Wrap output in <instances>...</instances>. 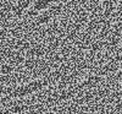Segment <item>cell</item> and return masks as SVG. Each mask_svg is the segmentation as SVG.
I'll use <instances>...</instances> for the list:
<instances>
[{
  "instance_id": "6da1fadb",
  "label": "cell",
  "mask_w": 122,
  "mask_h": 114,
  "mask_svg": "<svg viewBox=\"0 0 122 114\" xmlns=\"http://www.w3.org/2000/svg\"><path fill=\"white\" fill-rule=\"evenodd\" d=\"M61 71H62V68L57 72H53V74H50L45 77H42V79L29 80L25 82V84L17 85V86L0 87V104H6L9 101H12V99H23L26 97H29V96L34 95V93L44 90L51 82L60 79Z\"/></svg>"
},
{
  "instance_id": "7a4b0ae2",
  "label": "cell",
  "mask_w": 122,
  "mask_h": 114,
  "mask_svg": "<svg viewBox=\"0 0 122 114\" xmlns=\"http://www.w3.org/2000/svg\"><path fill=\"white\" fill-rule=\"evenodd\" d=\"M66 4L65 3H61V4H55V5H51L49 6L48 9L43 10L42 12H39L37 16H34L33 18V22L30 23L29 28H37V27H40V26H45L48 23H50L55 20L57 16H60L65 11L66 9Z\"/></svg>"
},
{
  "instance_id": "3957f363",
  "label": "cell",
  "mask_w": 122,
  "mask_h": 114,
  "mask_svg": "<svg viewBox=\"0 0 122 114\" xmlns=\"http://www.w3.org/2000/svg\"><path fill=\"white\" fill-rule=\"evenodd\" d=\"M115 55H118V57H121V58H122V37H121L120 46H118V48H117V49H116V51H115Z\"/></svg>"
}]
</instances>
